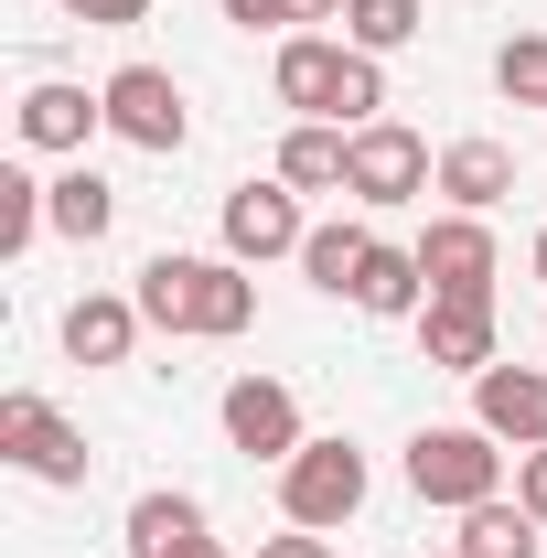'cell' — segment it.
<instances>
[{
	"label": "cell",
	"mask_w": 547,
	"mask_h": 558,
	"mask_svg": "<svg viewBox=\"0 0 547 558\" xmlns=\"http://www.w3.org/2000/svg\"><path fill=\"white\" fill-rule=\"evenodd\" d=\"M526 269H537V279H547V236H537V247H526Z\"/></svg>",
	"instance_id": "cell-30"
},
{
	"label": "cell",
	"mask_w": 547,
	"mask_h": 558,
	"mask_svg": "<svg viewBox=\"0 0 547 558\" xmlns=\"http://www.w3.org/2000/svg\"><path fill=\"white\" fill-rule=\"evenodd\" d=\"M343 150H354V130L301 119V130L279 140V183H290V194H343Z\"/></svg>",
	"instance_id": "cell-19"
},
{
	"label": "cell",
	"mask_w": 547,
	"mask_h": 558,
	"mask_svg": "<svg viewBox=\"0 0 547 558\" xmlns=\"http://www.w3.org/2000/svg\"><path fill=\"white\" fill-rule=\"evenodd\" d=\"M11 130H22V150H86V140L108 130V97H86V86H65V75H44V86H22Z\"/></svg>",
	"instance_id": "cell-10"
},
{
	"label": "cell",
	"mask_w": 547,
	"mask_h": 558,
	"mask_svg": "<svg viewBox=\"0 0 547 558\" xmlns=\"http://www.w3.org/2000/svg\"><path fill=\"white\" fill-rule=\"evenodd\" d=\"M451 548H462V558H537L547 526L526 515V505H505V494H494V505H473V515H462V537H451Z\"/></svg>",
	"instance_id": "cell-20"
},
{
	"label": "cell",
	"mask_w": 547,
	"mask_h": 558,
	"mask_svg": "<svg viewBox=\"0 0 547 558\" xmlns=\"http://www.w3.org/2000/svg\"><path fill=\"white\" fill-rule=\"evenodd\" d=\"M343 54H354V44H333V33H290V44H279V65H269L279 108H301V119H333V97H343Z\"/></svg>",
	"instance_id": "cell-13"
},
{
	"label": "cell",
	"mask_w": 547,
	"mask_h": 558,
	"mask_svg": "<svg viewBox=\"0 0 547 558\" xmlns=\"http://www.w3.org/2000/svg\"><path fill=\"white\" fill-rule=\"evenodd\" d=\"M418 558H462V548H418Z\"/></svg>",
	"instance_id": "cell-31"
},
{
	"label": "cell",
	"mask_w": 547,
	"mask_h": 558,
	"mask_svg": "<svg viewBox=\"0 0 547 558\" xmlns=\"http://www.w3.org/2000/svg\"><path fill=\"white\" fill-rule=\"evenodd\" d=\"M429 183H440V150L409 119H365L354 130V150H343V194L354 205H418Z\"/></svg>",
	"instance_id": "cell-4"
},
{
	"label": "cell",
	"mask_w": 547,
	"mask_h": 558,
	"mask_svg": "<svg viewBox=\"0 0 547 558\" xmlns=\"http://www.w3.org/2000/svg\"><path fill=\"white\" fill-rule=\"evenodd\" d=\"M205 558H226V548H205Z\"/></svg>",
	"instance_id": "cell-32"
},
{
	"label": "cell",
	"mask_w": 547,
	"mask_h": 558,
	"mask_svg": "<svg viewBox=\"0 0 547 558\" xmlns=\"http://www.w3.org/2000/svg\"><path fill=\"white\" fill-rule=\"evenodd\" d=\"M65 22H86V33H130V22H150V0H65Z\"/></svg>",
	"instance_id": "cell-25"
},
{
	"label": "cell",
	"mask_w": 547,
	"mask_h": 558,
	"mask_svg": "<svg viewBox=\"0 0 547 558\" xmlns=\"http://www.w3.org/2000/svg\"><path fill=\"white\" fill-rule=\"evenodd\" d=\"M33 236H54V183H33L22 161L0 172V258H22Z\"/></svg>",
	"instance_id": "cell-23"
},
{
	"label": "cell",
	"mask_w": 547,
	"mask_h": 558,
	"mask_svg": "<svg viewBox=\"0 0 547 558\" xmlns=\"http://www.w3.org/2000/svg\"><path fill=\"white\" fill-rule=\"evenodd\" d=\"M365 258H376V226H365V215H333V226H312V236H301V279H312V290H333V301H354Z\"/></svg>",
	"instance_id": "cell-18"
},
{
	"label": "cell",
	"mask_w": 547,
	"mask_h": 558,
	"mask_svg": "<svg viewBox=\"0 0 547 558\" xmlns=\"http://www.w3.org/2000/svg\"><path fill=\"white\" fill-rule=\"evenodd\" d=\"M205 505L194 494H139L130 505V558H205Z\"/></svg>",
	"instance_id": "cell-17"
},
{
	"label": "cell",
	"mask_w": 547,
	"mask_h": 558,
	"mask_svg": "<svg viewBox=\"0 0 547 558\" xmlns=\"http://www.w3.org/2000/svg\"><path fill=\"white\" fill-rule=\"evenodd\" d=\"M290 22H343V0H290Z\"/></svg>",
	"instance_id": "cell-29"
},
{
	"label": "cell",
	"mask_w": 547,
	"mask_h": 558,
	"mask_svg": "<svg viewBox=\"0 0 547 558\" xmlns=\"http://www.w3.org/2000/svg\"><path fill=\"white\" fill-rule=\"evenodd\" d=\"M226 440H236L247 462H290L312 429H301V398H290L279 376H236V387H226Z\"/></svg>",
	"instance_id": "cell-9"
},
{
	"label": "cell",
	"mask_w": 547,
	"mask_h": 558,
	"mask_svg": "<svg viewBox=\"0 0 547 558\" xmlns=\"http://www.w3.org/2000/svg\"><path fill=\"white\" fill-rule=\"evenodd\" d=\"M473 418L494 429V440L537 451V440H547V365H483V376H473Z\"/></svg>",
	"instance_id": "cell-11"
},
{
	"label": "cell",
	"mask_w": 547,
	"mask_h": 558,
	"mask_svg": "<svg viewBox=\"0 0 547 558\" xmlns=\"http://www.w3.org/2000/svg\"><path fill=\"white\" fill-rule=\"evenodd\" d=\"M354 312H376V323H418L429 312V269H418V247H387L376 236V258L354 279Z\"/></svg>",
	"instance_id": "cell-16"
},
{
	"label": "cell",
	"mask_w": 547,
	"mask_h": 558,
	"mask_svg": "<svg viewBox=\"0 0 547 558\" xmlns=\"http://www.w3.org/2000/svg\"><path fill=\"white\" fill-rule=\"evenodd\" d=\"M226 22H236V33H279V22H290V0H226Z\"/></svg>",
	"instance_id": "cell-27"
},
{
	"label": "cell",
	"mask_w": 547,
	"mask_h": 558,
	"mask_svg": "<svg viewBox=\"0 0 547 558\" xmlns=\"http://www.w3.org/2000/svg\"><path fill=\"white\" fill-rule=\"evenodd\" d=\"M418 269H429V301H494L505 247H494V226H483V215H429Z\"/></svg>",
	"instance_id": "cell-7"
},
{
	"label": "cell",
	"mask_w": 547,
	"mask_h": 558,
	"mask_svg": "<svg viewBox=\"0 0 547 558\" xmlns=\"http://www.w3.org/2000/svg\"><path fill=\"white\" fill-rule=\"evenodd\" d=\"M108 226H119V194H108V172H86V161H75V172H54V236L97 247Z\"/></svg>",
	"instance_id": "cell-21"
},
{
	"label": "cell",
	"mask_w": 547,
	"mask_h": 558,
	"mask_svg": "<svg viewBox=\"0 0 547 558\" xmlns=\"http://www.w3.org/2000/svg\"><path fill=\"white\" fill-rule=\"evenodd\" d=\"M418 354L451 365V376L505 365V354H494V301H429V312H418Z\"/></svg>",
	"instance_id": "cell-14"
},
{
	"label": "cell",
	"mask_w": 547,
	"mask_h": 558,
	"mask_svg": "<svg viewBox=\"0 0 547 558\" xmlns=\"http://www.w3.org/2000/svg\"><path fill=\"white\" fill-rule=\"evenodd\" d=\"M301 236H312V226H301V194H290L279 172L226 194V258H247V269H258V258H301Z\"/></svg>",
	"instance_id": "cell-8"
},
{
	"label": "cell",
	"mask_w": 547,
	"mask_h": 558,
	"mask_svg": "<svg viewBox=\"0 0 547 558\" xmlns=\"http://www.w3.org/2000/svg\"><path fill=\"white\" fill-rule=\"evenodd\" d=\"M258 558H333V537H312V526H290V537H258Z\"/></svg>",
	"instance_id": "cell-28"
},
{
	"label": "cell",
	"mask_w": 547,
	"mask_h": 558,
	"mask_svg": "<svg viewBox=\"0 0 547 558\" xmlns=\"http://www.w3.org/2000/svg\"><path fill=\"white\" fill-rule=\"evenodd\" d=\"M418 22H429L418 0H343V44H354V54H409Z\"/></svg>",
	"instance_id": "cell-22"
},
{
	"label": "cell",
	"mask_w": 547,
	"mask_h": 558,
	"mask_svg": "<svg viewBox=\"0 0 547 558\" xmlns=\"http://www.w3.org/2000/svg\"><path fill=\"white\" fill-rule=\"evenodd\" d=\"M0 462H22L33 484L75 494V484H86V429H75V418L54 409V398L11 387V398H0Z\"/></svg>",
	"instance_id": "cell-5"
},
{
	"label": "cell",
	"mask_w": 547,
	"mask_h": 558,
	"mask_svg": "<svg viewBox=\"0 0 547 558\" xmlns=\"http://www.w3.org/2000/svg\"><path fill=\"white\" fill-rule=\"evenodd\" d=\"M139 312H150V333L236 344V333L258 323V279H247V258H183V247H161V258L139 269Z\"/></svg>",
	"instance_id": "cell-1"
},
{
	"label": "cell",
	"mask_w": 547,
	"mask_h": 558,
	"mask_svg": "<svg viewBox=\"0 0 547 558\" xmlns=\"http://www.w3.org/2000/svg\"><path fill=\"white\" fill-rule=\"evenodd\" d=\"M365 451L354 440H301L290 462H279V515L290 526H312V537H333V526H354L365 515Z\"/></svg>",
	"instance_id": "cell-3"
},
{
	"label": "cell",
	"mask_w": 547,
	"mask_h": 558,
	"mask_svg": "<svg viewBox=\"0 0 547 558\" xmlns=\"http://www.w3.org/2000/svg\"><path fill=\"white\" fill-rule=\"evenodd\" d=\"M494 86H505L515 108H547V33H515V44L494 54Z\"/></svg>",
	"instance_id": "cell-24"
},
{
	"label": "cell",
	"mask_w": 547,
	"mask_h": 558,
	"mask_svg": "<svg viewBox=\"0 0 547 558\" xmlns=\"http://www.w3.org/2000/svg\"><path fill=\"white\" fill-rule=\"evenodd\" d=\"M440 194H451V215H494L515 194V150L505 140H451L440 150Z\"/></svg>",
	"instance_id": "cell-15"
},
{
	"label": "cell",
	"mask_w": 547,
	"mask_h": 558,
	"mask_svg": "<svg viewBox=\"0 0 547 558\" xmlns=\"http://www.w3.org/2000/svg\"><path fill=\"white\" fill-rule=\"evenodd\" d=\"M515 505L547 526V440H537V451H515Z\"/></svg>",
	"instance_id": "cell-26"
},
{
	"label": "cell",
	"mask_w": 547,
	"mask_h": 558,
	"mask_svg": "<svg viewBox=\"0 0 547 558\" xmlns=\"http://www.w3.org/2000/svg\"><path fill=\"white\" fill-rule=\"evenodd\" d=\"M139 333H150L139 290H86V301L65 312V354H75V365H130Z\"/></svg>",
	"instance_id": "cell-12"
},
{
	"label": "cell",
	"mask_w": 547,
	"mask_h": 558,
	"mask_svg": "<svg viewBox=\"0 0 547 558\" xmlns=\"http://www.w3.org/2000/svg\"><path fill=\"white\" fill-rule=\"evenodd\" d=\"M97 97H108V140H130V150H150V161H172V150L194 140V108H183L172 65H119Z\"/></svg>",
	"instance_id": "cell-6"
},
{
	"label": "cell",
	"mask_w": 547,
	"mask_h": 558,
	"mask_svg": "<svg viewBox=\"0 0 547 558\" xmlns=\"http://www.w3.org/2000/svg\"><path fill=\"white\" fill-rule=\"evenodd\" d=\"M409 494H418V505H451V515L494 505V494H505V440H494L483 418L418 429V440H409Z\"/></svg>",
	"instance_id": "cell-2"
}]
</instances>
